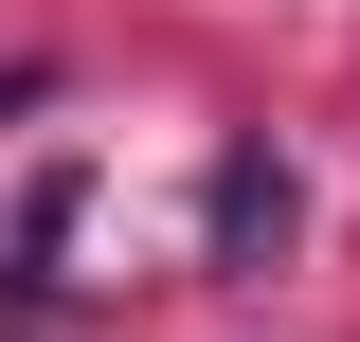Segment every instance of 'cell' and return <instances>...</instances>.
Listing matches in <instances>:
<instances>
[{
    "label": "cell",
    "mask_w": 360,
    "mask_h": 342,
    "mask_svg": "<svg viewBox=\"0 0 360 342\" xmlns=\"http://www.w3.org/2000/svg\"><path fill=\"white\" fill-rule=\"evenodd\" d=\"M288 234H307V180L270 163V144H217V180H198V253H217V270H270Z\"/></svg>",
    "instance_id": "obj_1"
}]
</instances>
